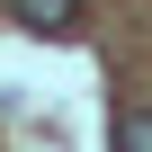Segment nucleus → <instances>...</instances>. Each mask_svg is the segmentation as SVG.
<instances>
[{
  "mask_svg": "<svg viewBox=\"0 0 152 152\" xmlns=\"http://www.w3.org/2000/svg\"><path fill=\"white\" fill-rule=\"evenodd\" d=\"M9 18L27 27V36H81V0H9Z\"/></svg>",
  "mask_w": 152,
  "mask_h": 152,
  "instance_id": "obj_1",
  "label": "nucleus"
},
{
  "mask_svg": "<svg viewBox=\"0 0 152 152\" xmlns=\"http://www.w3.org/2000/svg\"><path fill=\"white\" fill-rule=\"evenodd\" d=\"M116 152H152V107H116Z\"/></svg>",
  "mask_w": 152,
  "mask_h": 152,
  "instance_id": "obj_2",
  "label": "nucleus"
}]
</instances>
